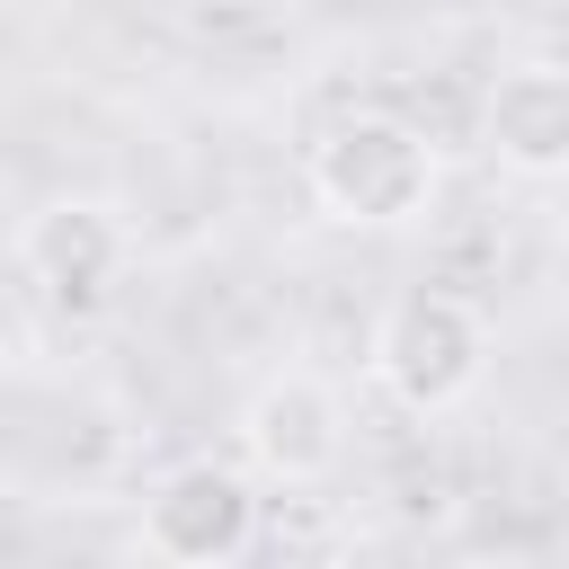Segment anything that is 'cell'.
<instances>
[{"label": "cell", "mask_w": 569, "mask_h": 569, "mask_svg": "<svg viewBox=\"0 0 569 569\" xmlns=\"http://www.w3.org/2000/svg\"><path fill=\"white\" fill-rule=\"evenodd\" d=\"M436 187H445V160L409 116L356 107L311 142V204L347 231H409L436 213Z\"/></svg>", "instance_id": "6da1fadb"}, {"label": "cell", "mask_w": 569, "mask_h": 569, "mask_svg": "<svg viewBox=\"0 0 569 569\" xmlns=\"http://www.w3.org/2000/svg\"><path fill=\"white\" fill-rule=\"evenodd\" d=\"M489 373V320L471 293H445V284H418L382 311L373 329V382L409 409V418H445L480 391Z\"/></svg>", "instance_id": "7a4b0ae2"}, {"label": "cell", "mask_w": 569, "mask_h": 569, "mask_svg": "<svg viewBox=\"0 0 569 569\" xmlns=\"http://www.w3.org/2000/svg\"><path fill=\"white\" fill-rule=\"evenodd\" d=\"M258 542V489L231 462H178L142 498V551L169 569H231Z\"/></svg>", "instance_id": "3957f363"}, {"label": "cell", "mask_w": 569, "mask_h": 569, "mask_svg": "<svg viewBox=\"0 0 569 569\" xmlns=\"http://www.w3.org/2000/svg\"><path fill=\"white\" fill-rule=\"evenodd\" d=\"M240 453H249L276 489L329 480L338 453H347V409H338V391H329L320 373H276V382H258L249 409H240Z\"/></svg>", "instance_id": "277c9868"}, {"label": "cell", "mask_w": 569, "mask_h": 569, "mask_svg": "<svg viewBox=\"0 0 569 569\" xmlns=\"http://www.w3.org/2000/svg\"><path fill=\"white\" fill-rule=\"evenodd\" d=\"M124 222H116V204H98V196H53L44 213H27V231H18V258H27V276L44 284V302H62V311H98L107 293H116V276H124Z\"/></svg>", "instance_id": "5b68a950"}, {"label": "cell", "mask_w": 569, "mask_h": 569, "mask_svg": "<svg viewBox=\"0 0 569 569\" xmlns=\"http://www.w3.org/2000/svg\"><path fill=\"white\" fill-rule=\"evenodd\" d=\"M480 142L516 178H569V62H507L480 98Z\"/></svg>", "instance_id": "8992f818"}]
</instances>
